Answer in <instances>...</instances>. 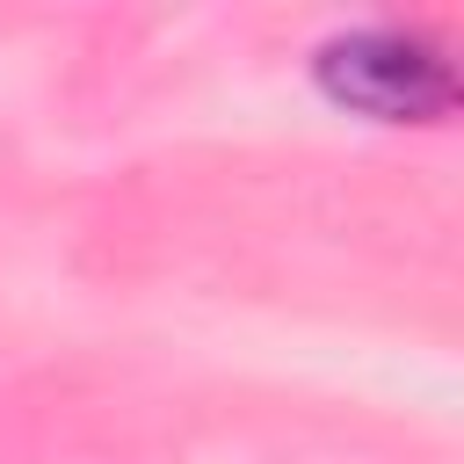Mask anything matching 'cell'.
I'll return each instance as SVG.
<instances>
[{
	"mask_svg": "<svg viewBox=\"0 0 464 464\" xmlns=\"http://www.w3.org/2000/svg\"><path fill=\"white\" fill-rule=\"evenodd\" d=\"M413 80H428L435 94H450L442 58H420L413 36H355V44H348L341 87H348L355 102H370V109H384V116H399V109L413 116V109H428V102L413 94Z\"/></svg>",
	"mask_w": 464,
	"mask_h": 464,
	"instance_id": "1",
	"label": "cell"
}]
</instances>
